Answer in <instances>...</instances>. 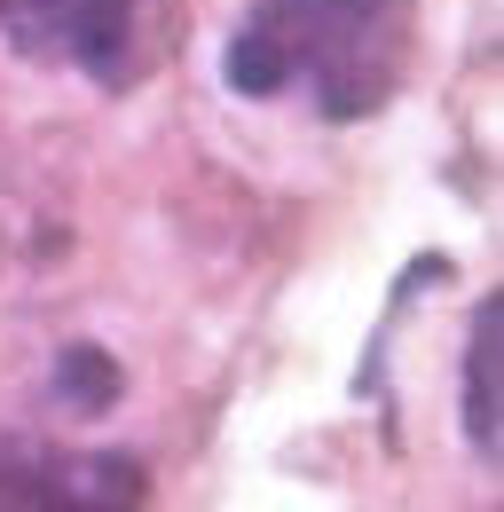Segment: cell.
Returning <instances> with one entry per match:
<instances>
[{
	"label": "cell",
	"mask_w": 504,
	"mask_h": 512,
	"mask_svg": "<svg viewBox=\"0 0 504 512\" xmlns=\"http://www.w3.org/2000/svg\"><path fill=\"white\" fill-rule=\"evenodd\" d=\"M410 56V0H252L229 40L237 95L308 87L323 119H363L394 95Z\"/></svg>",
	"instance_id": "1"
},
{
	"label": "cell",
	"mask_w": 504,
	"mask_h": 512,
	"mask_svg": "<svg viewBox=\"0 0 504 512\" xmlns=\"http://www.w3.org/2000/svg\"><path fill=\"white\" fill-rule=\"evenodd\" d=\"M0 512H142V465L111 449L0 442Z\"/></svg>",
	"instance_id": "2"
},
{
	"label": "cell",
	"mask_w": 504,
	"mask_h": 512,
	"mask_svg": "<svg viewBox=\"0 0 504 512\" xmlns=\"http://www.w3.org/2000/svg\"><path fill=\"white\" fill-rule=\"evenodd\" d=\"M134 24H142V0H0V32L24 56L79 64L103 87L134 64Z\"/></svg>",
	"instance_id": "3"
},
{
	"label": "cell",
	"mask_w": 504,
	"mask_h": 512,
	"mask_svg": "<svg viewBox=\"0 0 504 512\" xmlns=\"http://www.w3.org/2000/svg\"><path fill=\"white\" fill-rule=\"evenodd\" d=\"M504 292L481 300V316H473V339H465V434L481 457H497L504 426H497V386H504Z\"/></svg>",
	"instance_id": "4"
},
{
	"label": "cell",
	"mask_w": 504,
	"mask_h": 512,
	"mask_svg": "<svg viewBox=\"0 0 504 512\" xmlns=\"http://www.w3.org/2000/svg\"><path fill=\"white\" fill-rule=\"evenodd\" d=\"M56 386H63V402L87 418V410H103V402L119 394V363H111V355H95V347H71V355H63V371H56Z\"/></svg>",
	"instance_id": "5"
}]
</instances>
